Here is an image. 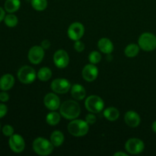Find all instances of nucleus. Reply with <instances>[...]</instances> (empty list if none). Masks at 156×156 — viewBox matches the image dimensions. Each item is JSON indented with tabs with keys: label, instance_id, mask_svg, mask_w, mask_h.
Here are the masks:
<instances>
[{
	"label": "nucleus",
	"instance_id": "obj_36",
	"mask_svg": "<svg viewBox=\"0 0 156 156\" xmlns=\"http://www.w3.org/2000/svg\"><path fill=\"white\" fill-rule=\"evenodd\" d=\"M152 130L154 131V133H156V120L155 121H154L153 123H152Z\"/></svg>",
	"mask_w": 156,
	"mask_h": 156
},
{
	"label": "nucleus",
	"instance_id": "obj_3",
	"mask_svg": "<svg viewBox=\"0 0 156 156\" xmlns=\"http://www.w3.org/2000/svg\"><path fill=\"white\" fill-rule=\"evenodd\" d=\"M53 146L50 141L44 137H37L33 142V149L37 155L46 156L53 152Z\"/></svg>",
	"mask_w": 156,
	"mask_h": 156
},
{
	"label": "nucleus",
	"instance_id": "obj_31",
	"mask_svg": "<svg viewBox=\"0 0 156 156\" xmlns=\"http://www.w3.org/2000/svg\"><path fill=\"white\" fill-rule=\"evenodd\" d=\"M8 112V108L4 104H0V118H2L3 117L6 115Z\"/></svg>",
	"mask_w": 156,
	"mask_h": 156
},
{
	"label": "nucleus",
	"instance_id": "obj_28",
	"mask_svg": "<svg viewBox=\"0 0 156 156\" xmlns=\"http://www.w3.org/2000/svg\"><path fill=\"white\" fill-rule=\"evenodd\" d=\"M2 133L5 136H9L14 134V128L11 125H5L2 128Z\"/></svg>",
	"mask_w": 156,
	"mask_h": 156
},
{
	"label": "nucleus",
	"instance_id": "obj_17",
	"mask_svg": "<svg viewBox=\"0 0 156 156\" xmlns=\"http://www.w3.org/2000/svg\"><path fill=\"white\" fill-rule=\"evenodd\" d=\"M71 95L76 101H82L86 96V91L82 85L75 84L70 88Z\"/></svg>",
	"mask_w": 156,
	"mask_h": 156
},
{
	"label": "nucleus",
	"instance_id": "obj_9",
	"mask_svg": "<svg viewBox=\"0 0 156 156\" xmlns=\"http://www.w3.org/2000/svg\"><path fill=\"white\" fill-rule=\"evenodd\" d=\"M68 36L72 41H79L85 34V27L80 22H74L70 24L67 30Z\"/></svg>",
	"mask_w": 156,
	"mask_h": 156
},
{
	"label": "nucleus",
	"instance_id": "obj_32",
	"mask_svg": "<svg viewBox=\"0 0 156 156\" xmlns=\"http://www.w3.org/2000/svg\"><path fill=\"white\" fill-rule=\"evenodd\" d=\"M9 100V95L5 91H3L0 93V101L2 102H7Z\"/></svg>",
	"mask_w": 156,
	"mask_h": 156
},
{
	"label": "nucleus",
	"instance_id": "obj_34",
	"mask_svg": "<svg viewBox=\"0 0 156 156\" xmlns=\"http://www.w3.org/2000/svg\"><path fill=\"white\" fill-rule=\"evenodd\" d=\"M5 17V12L4 9L2 7H0V22H1L2 20H4Z\"/></svg>",
	"mask_w": 156,
	"mask_h": 156
},
{
	"label": "nucleus",
	"instance_id": "obj_1",
	"mask_svg": "<svg viewBox=\"0 0 156 156\" xmlns=\"http://www.w3.org/2000/svg\"><path fill=\"white\" fill-rule=\"evenodd\" d=\"M59 113L67 120H74L80 115V105L74 100L66 101L59 107Z\"/></svg>",
	"mask_w": 156,
	"mask_h": 156
},
{
	"label": "nucleus",
	"instance_id": "obj_15",
	"mask_svg": "<svg viewBox=\"0 0 156 156\" xmlns=\"http://www.w3.org/2000/svg\"><path fill=\"white\" fill-rule=\"evenodd\" d=\"M124 120L126 125L132 128L137 127L141 122V119L138 113L133 111H129L125 114Z\"/></svg>",
	"mask_w": 156,
	"mask_h": 156
},
{
	"label": "nucleus",
	"instance_id": "obj_14",
	"mask_svg": "<svg viewBox=\"0 0 156 156\" xmlns=\"http://www.w3.org/2000/svg\"><path fill=\"white\" fill-rule=\"evenodd\" d=\"M82 77L87 82H93L98 76V69L95 64L90 63L85 66L82 69Z\"/></svg>",
	"mask_w": 156,
	"mask_h": 156
},
{
	"label": "nucleus",
	"instance_id": "obj_8",
	"mask_svg": "<svg viewBox=\"0 0 156 156\" xmlns=\"http://www.w3.org/2000/svg\"><path fill=\"white\" fill-rule=\"evenodd\" d=\"M51 89L56 94H66L71 88L69 81L66 79H56L52 82Z\"/></svg>",
	"mask_w": 156,
	"mask_h": 156
},
{
	"label": "nucleus",
	"instance_id": "obj_37",
	"mask_svg": "<svg viewBox=\"0 0 156 156\" xmlns=\"http://www.w3.org/2000/svg\"><path fill=\"white\" fill-rule=\"evenodd\" d=\"M0 129H1V125H0Z\"/></svg>",
	"mask_w": 156,
	"mask_h": 156
},
{
	"label": "nucleus",
	"instance_id": "obj_13",
	"mask_svg": "<svg viewBox=\"0 0 156 156\" xmlns=\"http://www.w3.org/2000/svg\"><path fill=\"white\" fill-rule=\"evenodd\" d=\"M44 103L50 111H56L60 107V99L55 93H48L44 97Z\"/></svg>",
	"mask_w": 156,
	"mask_h": 156
},
{
	"label": "nucleus",
	"instance_id": "obj_21",
	"mask_svg": "<svg viewBox=\"0 0 156 156\" xmlns=\"http://www.w3.org/2000/svg\"><path fill=\"white\" fill-rule=\"evenodd\" d=\"M4 6L6 12L9 13H14L19 9L21 2L20 0H6Z\"/></svg>",
	"mask_w": 156,
	"mask_h": 156
},
{
	"label": "nucleus",
	"instance_id": "obj_4",
	"mask_svg": "<svg viewBox=\"0 0 156 156\" xmlns=\"http://www.w3.org/2000/svg\"><path fill=\"white\" fill-rule=\"evenodd\" d=\"M138 44L144 51H152L156 49V36L149 32H145L139 37Z\"/></svg>",
	"mask_w": 156,
	"mask_h": 156
},
{
	"label": "nucleus",
	"instance_id": "obj_18",
	"mask_svg": "<svg viewBox=\"0 0 156 156\" xmlns=\"http://www.w3.org/2000/svg\"><path fill=\"white\" fill-rule=\"evenodd\" d=\"M15 85V78L11 74H5L0 79V89L9 91Z\"/></svg>",
	"mask_w": 156,
	"mask_h": 156
},
{
	"label": "nucleus",
	"instance_id": "obj_2",
	"mask_svg": "<svg viewBox=\"0 0 156 156\" xmlns=\"http://www.w3.org/2000/svg\"><path fill=\"white\" fill-rule=\"evenodd\" d=\"M89 130V124L85 120H72L68 125V131L71 135L76 137L84 136Z\"/></svg>",
	"mask_w": 156,
	"mask_h": 156
},
{
	"label": "nucleus",
	"instance_id": "obj_25",
	"mask_svg": "<svg viewBox=\"0 0 156 156\" xmlns=\"http://www.w3.org/2000/svg\"><path fill=\"white\" fill-rule=\"evenodd\" d=\"M47 0H31V5L36 11L42 12L47 7Z\"/></svg>",
	"mask_w": 156,
	"mask_h": 156
},
{
	"label": "nucleus",
	"instance_id": "obj_10",
	"mask_svg": "<svg viewBox=\"0 0 156 156\" xmlns=\"http://www.w3.org/2000/svg\"><path fill=\"white\" fill-rule=\"evenodd\" d=\"M44 57V49L41 46H34L29 50L27 58L32 64H39Z\"/></svg>",
	"mask_w": 156,
	"mask_h": 156
},
{
	"label": "nucleus",
	"instance_id": "obj_29",
	"mask_svg": "<svg viewBox=\"0 0 156 156\" xmlns=\"http://www.w3.org/2000/svg\"><path fill=\"white\" fill-rule=\"evenodd\" d=\"M85 44H84V43L82 42L80 40L75 41L74 49L77 52H79V53H82V52H83L84 50H85Z\"/></svg>",
	"mask_w": 156,
	"mask_h": 156
},
{
	"label": "nucleus",
	"instance_id": "obj_26",
	"mask_svg": "<svg viewBox=\"0 0 156 156\" xmlns=\"http://www.w3.org/2000/svg\"><path fill=\"white\" fill-rule=\"evenodd\" d=\"M5 24L9 27H14L18 24V19L16 17V15H13V14H9V15H5L4 18Z\"/></svg>",
	"mask_w": 156,
	"mask_h": 156
},
{
	"label": "nucleus",
	"instance_id": "obj_6",
	"mask_svg": "<svg viewBox=\"0 0 156 156\" xmlns=\"http://www.w3.org/2000/svg\"><path fill=\"white\" fill-rule=\"evenodd\" d=\"M37 77L34 69L29 66H22L18 72V78L20 82L25 85L31 84Z\"/></svg>",
	"mask_w": 156,
	"mask_h": 156
},
{
	"label": "nucleus",
	"instance_id": "obj_12",
	"mask_svg": "<svg viewBox=\"0 0 156 156\" xmlns=\"http://www.w3.org/2000/svg\"><path fill=\"white\" fill-rule=\"evenodd\" d=\"M53 62L56 67L64 69L69 63V56L68 53L64 50H59L53 55Z\"/></svg>",
	"mask_w": 156,
	"mask_h": 156
},
{
	"label": "nucleus",
	"instance_id": "obj_27",
	"mask_svg": "<svg viewBox=\"0 0 156 156\" xmlns=\"http://www.w3.org/2000/svg\"><path fill=\"white\" fill-rule=\"evenodd\" d=\"M88 60L91 63L97 64L101 60V54L98 51H92L88 55Z\"/></svg>",
	"mask_w": 156,
	"mask_h": 156
},
{
	"label": "nucleus",
	"instance_id": "obj_16",
	"mask_svg": "<svg viewBox=\"0 0 156 156\" xmlns=\"http://www.w3.org/2000/svg\"><path fill=\"white\" fill-rule=\"evenodd\" d=\"M99 50L105 54H111L114 50V44L108 38H101L98 43Z\"/></svg>",
	"mask_w": 156,
	"mask_h": 156
},
{
	"label": "nucleus",
	"instance_id": "obj_19",
	"mask_svg": "<svg viewBox=\"0 0 156 156\" xmlns=\"http://www.w3.org/2000/svg\"><path fill=\"white\" fill-rule=\"evenodd\" d=\"M104 116L109 121H115L120 117V112L114 107H110L104 111Z\"/></svg>",
	"mask_w": 156,
	"mask_h": 156
},
{
	"label": "nucleus",
	"instance_id": "obj_24",
	"mask_svg": "<svg viewBox=\"0 0 156 156\" xmlns=\"http://www.w3.org/2000/svg\"><path fill=\"white\" fill-rule=\"evenodd\" d=\"M140 46L135 44H130L126 47L124 50V53L127 57H135L140 53Z\"/></svg>",
	"mask_w": 156,
	"mask_h": 156
},
{
	"label": "nucleus",
	"instance_id": "obj_33",
	"mask_svg": "<svg viewBox=\"0 0 156 156\" xmlns=\"http://www.w3.org/2000/svg\"><path fill=\"white\" fill-rule=\"evenodd\" d=\"M50 45H51V44H50V41H49V40H44V41H43L42 42H41V46L44 49V50H47V49L50 48Z\"/></svg>",
	"mask_w": 156,
	"mask_h": 156
},
{
	"label": "nucleus",
	"instance_id": "obj_23",
	"mask_svg": "<svg viewBox=\"0 0 156 156\" xmlns=\"http://www.w3.org/2000/svg\"><path fill=\"white\" fill-rule=\"evenodd\" d=\"M60 115L55 111H52L46 117V121L50 126H56L60 122Z\"/></svg>",
	"mask_w": 156,
	"mask_h": 156
},
{
	"label": "nucleus",
	"instance_id": "obj_30",
	"mask_svg": "<svg viewBox=\"0 0 156 156\" xmlns=\"http://www.w3.org/2000/svg\"><path fill=\"white\" fill-rule=\"evenodd\" d=\"M85 121L88 123V124H94L97 121V118H96V116L94 115V113H91L90 114H87L86 117H85Z\"/></svg>",
	"mask_w": 156,
	"mask_h": 156
},
{
	"label": "nucleus",
	"instance_id": "obj_7",
	"mask_svg": "<svg viewBox=\"0 0 156 156\" xmlns=\"http://www.w3.org/2000/svg\"><path fill=\"white\" fill-rule=\"evenodd\" d=\"M145 144L141 140L138 138H131L126 141L125 144V149L131 155H138L143 152Z\"/></svg>",
	"mask_w": 156,
	"mask_h": 156
},
{
	"label": "nucleus",
	"instance_id": "obj_22",
	"mask_svg": "<svg viewBox=\"0 0 156 156\" xmlns=\"http://www.w3.org/2000/svg\"><path fill=\"white\" fill-rule=\"evenodd\" d=\"M37 77L42 82H47L52 77V71L48 67H42L39 69L37 74Z\"/></svg>",
	"mask_w": 156,
	"mask_h": 156
},
{
	"label": "nucleus",
	"instance_id": "obj_11",
	"mask_svg": "<svg viewBox=\"0 0 156 156\" xmlns=\"http://www.w3.org/2000/svg\"><path fill=\"white\" fill-rule=\"evenodd\" d=\"M9 144L12 152L15 153L22 152L25 148V142L24 138L18 134H13L9 138Z\"/></svg>",
	"mask_w": 156,
	"mask_h": 156
},
{
	"label": "nucleus",
	"instance_id": "obj_20",
	"mask_svg": "<svg viewBox=\"0 0 156 156\" xmlns=\"http://www.w3.org/2000/svg\"><path fill=\"white\" fill-rule=\"evenodd\" d=\"M50 142L55 147L62 146L64 142V135L61 131L55 130L50 136Z\"/></svg>",
	"mask_w": 156,
	"mask_h": 156
},
{
	"label": "nucleus",
	"instance_id": "obj_35",
	"mask_svg": "<svg viewBox=\"0 0 156 156\" xmlns=\"http://www.w3.org/2000/svg\"><path fill=\"white\" fill-rule=\"evenodd\" d=\"M114 156H120V155H123V156H128V155L126 153H124V152H116V153L114 154Z\"/></svg>",
	"mask_w": 156,
	"mask_h": 156
},
{
	"label": "nucleus",
	"instance_id": "obj_5",
	"mask_svg": "<svg viewBox=\"0 0 156 156\" xmlns=\"http://www.w3.org/2000/svg\"><path fill=\"white\" fill-rule=\"evenodd\" d=\"M85 106L89 112L98 114L103 111L105 103L103 99L98 95H91L86 98Z\"/></svg>",
	"mask_w": 156,
	"mask_h": 156
}]
</instances>
